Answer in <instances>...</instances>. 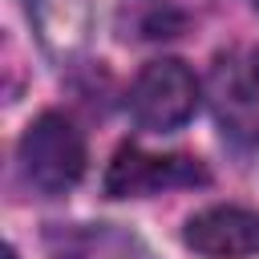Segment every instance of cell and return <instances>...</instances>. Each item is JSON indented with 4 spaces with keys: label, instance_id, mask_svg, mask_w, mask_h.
Returning a JSON list of instances; mask_svg holds the SVG:
<instances>
[{
    "label": "cell",
    "instance_id": "1",
    "mask_svg": "<svg viewBox=\"0 0 259 259\" xmlns=\"http://www.w3.org/2000/svg\"><path fill=\"white\" fill-rule=\"evenodd\" d=\"M16 158H20L24 182L53 198V194H65L81 182L89 150H85V134L77 130V121L49 109V113L32 117L28 130L20 134Z\"/></svg>",
    "mask_w": 259,
    "mask_h": 259
},
{
    "label": "cell",
    "instance_id": "2",
    "mask_svg": "<svg viewBox=\"0 0 259 259\" xmlns=\"http://www.w3.org/2000/svg\"><path fill=\"white\" fill-rule=\"evenodd\" d=\"M206 101L231 142L259 146V45H235L210 61Z\"/></svg>",
    "mask_w": 259,
    "mask_h": 259
},
{
    "label": "cell",
    "instance_id": "3",
    "mask_svg": "<svg viewBox=\"0 0 259 259\" xmlns=\"http://www.w3.org/2000/svg\"><path fill=\"white\" fill-rule=\"evenodd\" d=\"M198 97H202V85L190 73V65L178 61V57H158V61L142 65V73L134 77L130 113L142 130L170 134V130H182L194 117Z\"/></svg>",
    "mask_w": 259,
    "mask_h": 259
},
{
    "label": "cell",
    "instance_id": "4",
    "mask_svg": "<svg viewBox=\"0 0 259 259\" xmlns=\"http://www.w3.org/2000/svg\"><path fill=\"white\" fill-rule=\"evenodd\" d=\"M206 170L186 154H146L138 146H121L105 170L109 198H146L174 186H202Z\"/></svg>",
    "mask_w": 259,
    "mask_h": 259
},
{
    "label": "cell",
    "instance_id": "5",
    "mask_svg": "<svg viewBox=\"0 0 259 259\" xmlns=\"http://www.w3.org/2000/svg\"><path fill=\"white\" fill-rule=\"evenodd\" d=\"M182 243L206 259H251L259 255V214L235 202L206 206L186 219Z\"/></svg>",
    "mask_w": 259,
    "mask_h": 259
},
{
    "label": "cell",
    "instance_id": "6",
    "mask_svg": "<svg viewBox=\"0 0 259 259\" xmlns=\"http://www.w3.org/2000/svg\"><path fill=\"white\" fill-rule=\"evenodd\" d=\"M45 247L53 259H150V247L117 223H49Z\"/></svg>",
    "mask_w": 259,
    "mask_h": 259
},
{
    "label": "cell",
    "instance_id": "7",
    "mask_svg": "<svg viewBox=\"0 0 259 259\" xmlns=\"http://www.w3.org/2000/svg\"><path fill=\"white\" fill-rule=\"evenodd\" d=\"M40 49L53 61H73L93 32V8L89 0H20Z\"/></svg>",
    "mask_w": 259,
    "mask_h": 259
},
{
    "label": "cell",
    "instance_id": "8",
    "mask_svg": "<svg viewBox=\"0 0 259 259\" xmlns=\"http://www.w3.org/2000/svg\"><path fill=\"white\" fill-rule=\"evenodd\" d=\"M113 28L121 40H174L186 32V12L174 0H121Z\"/></svg>",
    "mask_w": 259,
    "mask_h": 259
},
{
    "label": "cell",
    "instance_id": "9",
    "mask_svg": "<svg viewBox=\"0 0 259 259\" xmlns=\"http://www.w3.org/2000/svg\"><path fill=\"white\" fill-rule=\"evenodd\" d=\"M4 259H16V251H12V247H8V251H4Z\"/></svg>",
    "mask_w": 259,
    "mask_h": 259
},
{
    "label": "cell",
    "instance_id": "10",
    "mask_svg": "<svg viewBox=\"0 0 259 259\" xmlns=\"http://www.w3.org/2000/svg\"><path fill=\"white\" fill-rule=\"evenodd\" d=\"M255 8H259V0H255Z\"/></svg>",
    "mask_w": 259,
    "mask_h": 259
}]
</instances>
